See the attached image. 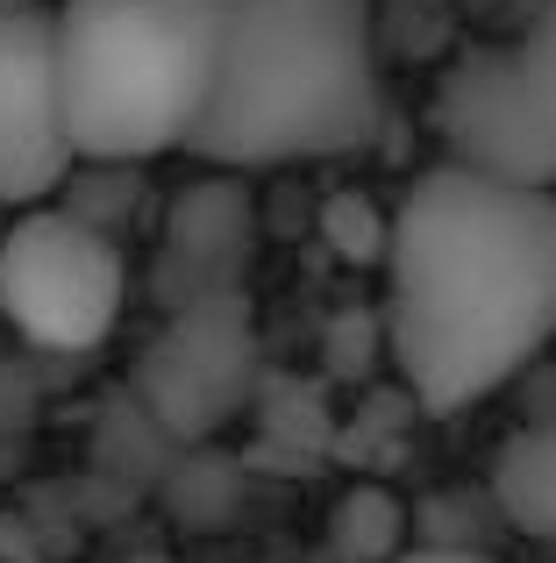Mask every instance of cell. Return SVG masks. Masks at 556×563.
<instances>
[{
	"instance_id": "9",
	"label": "cell",
	"mask_w": 556,
	"mask_h": 563,
	"mask_svg": "<svg viewBox=\"0 0 556 563\" xmlns=\"http://www.w3.org/2000/svg\"><path fill=\"white\" fill-rule=\"evenodd\" d=\"M492 514L529 542H556V421H529L492 456Z\"/></svg>"
},
{
	"instance_id": "3",
	"label": "cell",
	"mask_w": 556,
	"mask_h": 563,
	"mask_svg": "<svg viewBox=\"0 0 556 563\" xmlns=\"http://www.w3.org/2000/svg\"><path fill=\"white\" fill-rule=\"evenodd\" d=\"M236 0H65L57 71L79 157L193 151V129L222 79V43Z\"/></svg>"
},
{
	"instance_id": "1",
	"label": "cell",
	"mask_w": 556,
	"mask_h": 563,
	"mask_svg": "<svg viewBox=\"0 0 556 563\" xmlns=\"http://www.w3.org/2000/svg\"><path fill=\"white\" fill-rule=\"evenodd\" d=\"M556 335V192L429 165L392 207L386 350L421 413H471Z\"/></svg>"
},
{
	"instance_id": "8",
	"label": "cell",
	"mask_w": 556,
	"mask_h": 563,
	"mask_svg": "<svg viewBox=\"0 0 556 563\" xmlns=\"http://www.w3.org/2000/svg\"><path fill=\"white\" fill-rule=\"evenodd\" d=\"M243 257H251V207H243V192L229 179H200L179 207H171V229H165L171 300L236 286Z\"/></svg>"
},
{
	"instance_id": "11",
	"label": "cell",
	"mask_w": 556,
	"mask_h": 563,
	"mask_svg": "<svg viewBox=\"0 0 556 563\" xmlns=\"http://www.w3.org/2000/svg\"><path fill=\"white\" fill-rule=\"evenodd\" d=\"M329 243L343 250V257H371V264H386L392 214H378L364 192H335V200H329Z\"/></svg>"
},
{
	"instance_id": "12",
	"label": "cell",
	"mask_w": 556,
	"mask_h": 563,
	"mask_svg": "<svg viewBox=\"0 0 556 563\" xmlns=\"http://www.w3.org/2000/svg\"><path fill=\"white\" fill-rule=\"evenodd\" d=\"M400 563H492L478 542H414Z\"/></svg>"
},
{
	"instance_id": "7",
	"label": "cell",
	"mask_w": 556,
	"mask_h": 563,
	"mask_svg": "<svg viewBox=\"0 0 556 563\" xmlns=\"http://www.w3.org/2000/svg\"><path fill=\"white\" fill-rule=\"evenodd\" d=\"M79 165L57 71V14L0 8V207H36Z\"/></svg>"
},
{
	"instance_id": "4",
	"label": "cell",
	"mask_w": 556,
	"mask_h": 563,
	"mask_svg": "<svg viewBox=\"0 0 556 563\" xmlns=\"http://www.w3.org/2000/svg\"><path fill=\"white\" fill-rule=\"evenodd\" d=\"M129 300V257L114 229L36 200L0 229V321L43 357H86L114 335Z\"/></svg>"
},
{
	"instance_id": "6",
	"label": "cell",
	"mask_w": 556,
	"mask_h": 563,
	"mask_svg": "<svg viewBox=\"0 0 556 563\" xmlns=\"http://www.w3.org/2000/svg\"><path fill=\"white\" fill-rule=\"evenodd\" d=\"M257 399V321L243 286L171 300V321L136 357V407L157 435L200 442Z\"/></svg>"
},
{
	"instance_id": "10",
	"label": "cell",
	"mask_w": 556,
	"mask_h": 563,
	"mask_svg": "<svg viewBox=\"0 0 556 563\" xmlns=\"http://www.w3.org/2000/svg\"><path fill=\"white\" fill-rule=\"evenodd\" d=\"M414 550V521L386 485H349L329 514V556L335 563H400Z\"/></svg>"
},
{
	"instance_id": "5",
	"label": "cell",
	"mask_w": 556,
	"mask_h": 563,
	"mask_svg": "<svg viewBox=\"0 0 556 563\" xmlns=\"http://www.w3.org/2000/svg\"><path fill=\"white\" fill-rule=\"evenodd\" d=\"M435 136L457 165L556 192V0L529 14L514 43H486L449 65Z\"/></svg>"
},
{
	"instance_id": "2",
	"label": "cell",
	"mask_w": 556,
	"mask_h": 563,
	"mask_svg": "<svg viewBox=\"0 0 556 563\" xmlns=\"http://www.w3.org/2000/svg\"><path fill=\"white\" fill-rule=\"evenodd\" d=\"M386 129L371 0H236L193 165L251 172L349 157Z\"/></svg>"
}]
</instances>
